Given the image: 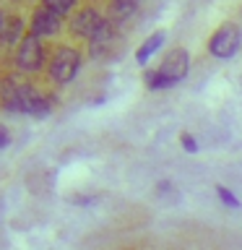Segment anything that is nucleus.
Instances as JSON below:
<instances>
[{
	"mask_svg": "<svg viewBox=\"0 0 242 250\" xmlns=\"http://www.w3.org/2000/svg\"><path fill=\"white\" fill-rule=\"evenodd\" d=\"M164 39H167V34H164V31H154V34L138 47V52H136V62H138V65H146V60L164 44Z\"/></svg>",
	"mask_w": 242,
	"mask_h": 250,
	"instance_id": "nucleus-10",
	"label": "nucleus"
},
{
	"mask_svg": "<svg viewBox=\"0 0 242 250\" xmlns=\"http://www.w3.org/2000/svg\"><path fill=\"white\" fill-rule=\"evenodd\" d=\"M180 141H182V148H185V151H190V154L198 151V144H195V138H193V136H187V133H185V136L180 138Z\"/></svg>",
	"mask_w": 242,
	"mask_h": 250,
	"instance_id": "nucleus-15",
	"label": "nucleus"
},
{
	"mask_svg": "<svg viewBox=\"0 0 242 250\" xmlns=\"http://www.w3.org/2000/svg\"><path fill=\"white\" fill-rule=\"evenodd\" d=\"M23 39H26L23 37V21L16 19V16H8L3 21V42L8 47H13V44H21Z\"/></svg>",
	"mask_w": 242,
	"mask_h": 250,
	"instance_id": "nucleus-9",
	"label": "nucleus"
},
{
	"mask_svg": "<svg viewBox=\"0 0 242 250\" xmlns=\"http://www.w3.org/2000/svg\"><path fill=\"white\" fill-rule=\"evenodd\" d=\"M216 193H219V198H222L224 206H229V208H240V201L234 198V195H232L229 190H226L224 185H216Z\"/></svg>",
	"mask_w": 242,
	"mask_h": 250,
	"instance_id": "nucleus-14",
	"label": "nucleus"
},
{
	"mask_svg": "<svg viewBox=\"0 0 242 250\" xmlns=\"http://www.w3.org/2000/svg\"><path fill=\"white\" fill-rule=\"evenodd\" d=\"M37 97L39 94L19 76H8L3 81V107L8 109V112H26V115H31V107H34Z\"/></svg>",
	"mask_w": 242,
	"mask_h": 250,
	"instance_id": "nucleus-1",
	"label": "nucleus"
},
{
	"mask_svg": "<svg viewBox=\"0 0 242 250\" xmlns=\"http://www.w3.org/2000/svg\"><path fill=\"white\" fill-rule=\"evenodd\" d=\"M76 3H78V0H42V5H47L50 11L60 13V16H65L68 11H73Z\"/></svg>",
	"mask_w": 242,
	"mask_h": 250,
	"instance_id": "nucleus-13",
	"label": "nucleus"
},
{
	"mask_svg": "<svg viewBox=\"0 0 242 250\" xmlns=\"http://www.w3.org/2000/svg\"><path fill=\"white\" fill-rule=\"evenodd\" d=\"M16 68L23 70V73H37L42 70V65L47 62V50L44 44L39 42V37H26L16 50Z\"/></svg>",
	"mask_w": 242,
	"mask_h": 250,
	"instance_id": "nucleus-3",
	"label": "nucleus"
},
{
	"mask_svg": "<svg viewBox=\"0 0 242 250\" xmlns=\"http://www.w3.org/2000/svg\"><path fill=\"white\" fill-rule=\"evenodd\" d=\"M81 68V52L73 50V47H60L55 50L52 60H50V78L55 83H70L73 76L78 73Z\"/></svg>",
	"mask_w": 242,
	"mask_h": 250,
	"instance_id": "nucleus-2",
	"label": "nucleus"
},
{
	"mask_svg": "<svg viewBox=\"0 0 242 250\" xmlns=\"http://www.w3.org/2000/svg\"><path fill=\"white\" fill-rule=\"evenodd\" d=\"M112 44H115V23L112 21H104V23H101V29L89 39L91 58H107L109 50H112Z\"/></svg>",
	"mask_w": 242,
	"mask_h": 250,
	"instance_id": "nucleus-8",
	"label": "nucleus"
},
{
	"mask_svg": "<svg viewBox=\"0 0 242 250\" xmlns=\"http://www.w3.org/2000/svg\"><path fill=\"white\" fill-rule=\"evenodd\" d=\"M143 83H146L151 91H159V89H167V86H172L167 78L159 73V68H156V70H146V73H143Z\"/></svg>",
	"mask_w": 242,
	"mask_h": 250,
	"instance_id": "nucleus-12",
	"label": "nucleus"
},
{
	"mask_svg": "<svg viewBox=\"0 0 242 250\" xmlns=\"http://www.w3.org/2000/svg\"><path fill=\"white\" fill-rule=\"evenodd\" d=\"M136 3H138V0H136Z\"/></svg>",
	"mask_w": 242,
	"mask_h": 250,
	"instance_id": "nucleus-17",
	"label": "nucleus"
},
{
	"mask_svg": "<svg viewBox=\"0 0 242 250\" xmlns=\"http://www.w3.org/2000/svg\"><path fill=\"white\" fill-rule=\"evenodd\" d=\"M187 70H190V55H187V50H182V47L169 50L167 58H164L161 65H159V73L167 78L169 83L182 81V78L187 76Z\"/></svg>",
	"mask_w": 242,
	"mask_h": 250,
	"instance_id": "nucleus-5",
	"label": "nucleus"
},
{
	"mask_svg": "<svg viewBox=\"0 0 242 250\" xmlns=\"http://www.w3.org/2000/svg\"><path fill=\"white\" fill-rule=\"evenodd\" d=\"M136 0H112V5H109V21L112 23H122L128 21L133 13H136Z\"/></svg>",
	"mask_w": 242,
	"mask_h": 250,
	"instance_id": "nucleus-11",
	"label": "nucleus"
},
{
	"mask_svg": "<svg viewBox=\"0 0 242 250\" xmlns=\"http://www.w3.org/2000/svg\"><path fill=\"white\" fill-rule=\"evenodd\" d=\"M62 26V16L50 11L47 5L37 8L34 16H31V37H52L58 34Z\"/></svg>",
	"mask_w": 242,
	"mask_h": 250,
	"instance_id": "nucleus-6",
	"label": "nucleus"
},
{
	"mask_svg": "<svg viewBox=\"0 0 242 250\" xmlns=\"http://www.w3.org/2000/svg\"><path fill=\"white\" fill-rule=\"evenodd\" d=\"M8 141H11V138H8V130H3V136H0V146H8Z\"/></svg>",
	"mask_w": 242,
	"mask_h": 250,
	"instance_id": "nucleus-16",
	"label": "nucleus"
},
{
	"mask_svg": "<svg viewBox=\"0 0 242 250\" xmlns=\"http://www.w3.org/2000/svg\"><path fill=\"white\" fill-rule=\"evenodd\" d=\"M240 42H242V34L234 23H224L222 29L214 31V37L208 39V50L214 58H232L234 52L240 50Z\"/></svg>",
	"mask_w": 242,
	"mask_h": 250,
	"instance_id": "nucleus-4",
	"label": "nucleus"
},
{
	"mask_svg": "<svg viewBox=\"0 0 242 250\" xmlns=\"http://www.w3.org/2000/svg\"><path fill=\"white\" fill-rule=\"evenodd\" d=\"M101 23H104V19L99 16V11H94V8H83V11H78L73 16V21H70V31H73L76 37L91 39L101 29Z\"/></svg>",
	"mask_w": 242,
	"mask_h": 250,
	"instance_id": "nucleus-7",
	"label": "nucleus"
}]
</instances>
